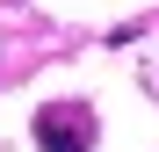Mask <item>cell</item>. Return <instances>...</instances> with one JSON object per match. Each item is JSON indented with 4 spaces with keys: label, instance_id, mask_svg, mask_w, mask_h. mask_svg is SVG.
<instances>
[{
    "label": "cell",
    "instance_id": "6da1fadb",
    "mask_svg": "<svg viewBox=\"0 0 159 152\" xmlns=\"http://www.w3.org/2000/svg\"><path fill=\"white\" fill-rule=\"evenodd\" d=\"M36 145H43V152H87V145H94V123L72 116V109H43V116H36Z\"/></svg>",
    "mask_w": 159,
    "mask_h": 152
}]
</instances>
